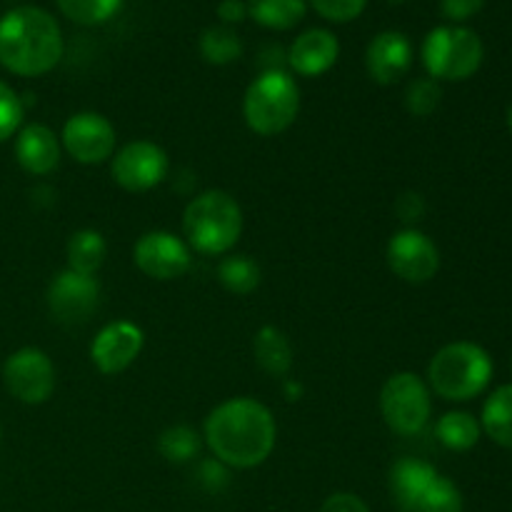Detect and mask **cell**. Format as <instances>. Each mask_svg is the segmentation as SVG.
<instances>
[{
    "instance_id": "7",
    "label": "cell",
    "mask_w": 512,
    "mask_h": 512,
    "mask_svg": "<svg viewBox=\"0 0 512 512\" xmlns=\"http://www.w3.org/2000/svg\"><path fill=\"white\" fill-rule=\"evenodd\" d=\"M380 413L393 433L418 435L433 413L430 388L415 373L390 375L380 390Z\"/></svg>"
},
{
    "instance_id": "30",
    "label": "cell",
    "mask_w": 512,
    "mask_h": 512,
    "mask_svg": "<svg viewBox=\"0 0 512 512\" xmlns=\"http://www.w3.org/2000/svg\"><path fill=\"white\" fill-rule=\"evenodd\" d=\"M20 123H23V100L8 83L0 80V143L13 138Z\"/></svg>"
},
{
    "instance_id": "11",
    "label": "cell",
    "mask_w": 512,
    "mask_h": 512,
    "mask_svg": "<svg viewBox=\"0 0 512 512\" xmlns=\"http://www.w3.org/2000/svg\"><path fill=\"white\" fill-rule=\"evenodd\" d=\"M388 265L405 283H428L440 270V250L425 233L405 228L390 238Z\"/></svg>"
},
{
    "instance_id": "6",
    "label": "cell",
    "mask_w": 512,
    "mask_h": 512,
    "mask_svg": "<svg viewBox=\"0 0 512 512\" xmlns=\"http://www.w3.org/2000/svg\"><path fill=\"white\" fill-rule=\"evenodd\" d=\"M485 58V45L475 30L463 25H440L428 33L423 43V65L433 80L473 78Z\"/></svg>"
},
{
    "instance_id": "33",
    "label": "cell",
    "mask_w": 512,
    "mask_h": 512,
    "mask_svg": "<svg viewBox=\"0 0 512 512\" xmlns=\"http://www.w3.org/2000/svg\"><path fill=\"white\" fill-rule=\"evenodd\" d=\"M320 512H370L363 498L353 493H335L323 503Z\"/></svg>"
},
{
    "instance_id": "32",
    "label": "cell",
    "mask_w": 512,
    "mask_h": 512,
    "mask_svg": "<svg viewBox=\"0 0 512 512\" xmlns=\"http://www.w3.org/2000/svg\"><path fill=\"white\" fill-rule=\"evenodd\" d=\"M485 0H440V10L453 23H465L483 10Z\"/></svg>"
},
{
    "instance_id": "29",
    "label": "cell",
    "mask_w": 512,
    "mask_h": 512,
    "mask_svg": "<svg viewBox=\"0 0 512 512\" xmlns=\"http://www.w3.org/2000/svg\"><path fill=\"white\" fill-rule=\"evenodd\" d=\"M440 98H443L440 83L430 78V75L428 78H415L413 83L408 85V90H405V105H408L410 113L418 115V118L433 115L435 110H438Z\"/></svg>"
},
{
    "instance_id": "12",
    "label": "cell",
    "mask_w": 512,
    "mask_h": 512,
    "mask_svg": "<svg viewBox=\"0 0 512 512\" xmlns=\"http://www.w3.org/2000/svg\"><path fill=\"white\" fill-rule=\"evenodd\" d=\"M98 303L100 283L95 280V275L75 273L68 268L55 275L48 288L50 313L63 325L85 323L95 313Z\"/></svg>"
},
{
    "instance_id": "22",
    "label": "cell",
    "mask_w": 512,
    "mask_h": 512,
    "mask_svg": "<svg viewBox=\"0 0 512 512\" xmlns=\"http://www.w3.org/2000/svg\"><path fill=\"white\" fill-rule=\"evenodd\" d=\"M248 15L270 30L295 28L305 18L308 0H245Z\"/></svg>"
},
{
    "instance_id": "5",
    "label": "cell",
    "mask_w": 512,
    "mask_h": 512,
    "mask_svg": "<svg viewBox=\"0 0 512 512\" xmlns=\"http://www.w3.org/2000/svg\"><path fill=\"white\" fill-rule=\"evenodd\" d=\"M300 110V88L288 73L270 68L248 85L243 98L245 123L253 133L278 135L295 123Z\"/></svg>"
},
{
    "instance_id": "16",
    "label": "cell",
    "mask_w": 512,
    "mask_h": 512,
    "mask_svg": "<svg viewBox=\"0 0 512 512\" xmlns=\"http://www.w3.org/2000/svg\"><path fill=\"white\" fill-rule=\"evenodd\" d=\"M340 55V43L335 33L325 28H310L295 38L290 45L288 63L290 68L305 78H318V75L328 73L335 65Z\"/></svg>"
},
{
    "instance_id": "1",
    "label": "cell",
    "mask_w": 512,
    "mask_h": 512,
    "mask_svg": "<svg viewBox=\"0 0 512 512\" xmlns=\"http://www.w3.org/2000/svg\"><path fill=\"white\" fill-rule=\"evenodd\" d=\"M278 438L273 413L255 398L220 403L205 420V443L215 460L235 470H250L270 458Z\"/></svg>"
},
{
    "instance_id": "21",
    "label": "cell",
    "mask_w": 512,
    "mask_h": 512,
    "mask_svg": "<svg viewBox=\"0 0 512 512\" xmlns=\"http://www.w3.org/2000/svg\"><path fill=\"white\" fill-rule=\"evenodd\" d=\"M435 435L453 453H468L480 443L483 428H480V420L475 415L465 413V410H453L438 420Z\"/></svg>"
},
{
    "instance_id": "10",
    "label": "cell",
    "mask_w": 512,
    "mask_h": 512,
    "mask_svg": "<svg viewBox=\"0 0 512 512\" xmlns=\"http://www.w3.org/2000/svg\"><path fill=\"white\" fill-rule=\"evenodd\" d=\"M63 148L83 165H100L115 153V128L100 113H75L63 125Z\"/></svg>"
},
{
    "instance_id": "34",
    "label": "cell",
    "mask_w": 512,
    "mask_h": 512,
    "mask_svg": "<svg viewBox=\"0 0 512 512\" xmlns=\"http://www.w3.org/2000/svg\"><path fill=\"white\" fill-rule=\"evenodd\" d=\"M395 213L400 215L403 223H418L425 213V200L418 193H405L400 195L398 203H395Z\"/></svg>"
},
{
    "instance_id": "26",
    "label": "cell",
    "mask_w": 512,
    "mask_h": 512,
    "mask_svg": "<svg viewBox=\"0 0 512 512\" xmlns=\"http://www.w3.org/2000/svg\"><path fill=\"white\" fill-rule=\"evenodd\" d=\"M200 435L188 425H173V428L163 430L158 438V453L163 455L168 463H190L195 455L200 453Z\"/></svg>"
},
{
    "instance_id": "19",
    "label": "cell",
    "mask_w": 512,
    "mask_h": 512,
    "mask_svg": "<svg viewBox=\"0 0 512 512\" xmlns=\"http://www.w3.org/2000/svg\"><path fill=\"white\" fill-rule=\"evenodd\" d=\"M253 353L260 368L268 375H273V378H285L290 373V368H293V348H290V340L275 325H263L255 333Z\"/></svg>"
},
{
    "instance_id": "25",
    "label": "cell",
    "mask_w": 512,
    "mask_h": 512,
    "mask_svg": "<svg viewBox=\"0 0 512 512\" xmlns=\"http://www.w3.org/2000/svg\"><path fill=\"white\" fill-rule=\"evenodd\" d=\"M200 53L208 63L228 65L243 55V40L228 25H213L200 35Z\"/></svg>"
},
{
    "instance_id": "15",
    "label": "cell",
    "mask_w": 512,
    "mask_h": 512,
    "mask_svg": "<svg viewBox=\"0 0 512 512\" xmlns=\"http://www.w3.org/2000/svg\"><path fill=\"white\" fill-rule=\"evenodd\" d=\"M413 65V45H410L408 35L398 33V30H383L375 35L365 50V68H368L370 78L380 85H393Z\"/></svg>"
},
{
    "instance_id": "17",
    "label": "cell",
    "mask_w": 512,
    "mask_h": 512,
    "mask_svg": "<svg viewBox=\"0 0 512 512\" xmlns=\"http://www.w3.org/2000/svg\"><path fill=\"white\" fill-rule=\"evenodd\" d=\"M15 160L30 175H50L60 163V143L53 130L43 123L20 128L15 138Z\"/></svg>"
},
{
    "instance_id": "31",
    "label": "cell",
    "mask_w": 512,
    "mask_h": 512,
    "mask_svg": "<svg viewBox=\"0 0 512 512\" xmlns=\"http://www.w3.org/2000/svg\"><path fill=\"white\" fill-rule=\"evenodd\" d=\"M310 5L330 23H350L363 13L368 0H310Z\"/></svg>"
},
{
    "instance_id": "27",
    "label": "cell",
    "mask_w": 512,
    "mask_h": 512,
    "mask_svg": "<svg viewBox=\"0 0 512 512\" xmlns=\"http://www.w3.org/2000/svg\"><path fill=\"white\" fill-rule=\"evenodd\" d=\"M65 18L78 25H98L118 13L123 0H55Z\"/></svg>"
},
{
    "instance_id": "3",
    "label": "cell",
    "mask_w": 512,
    "mask_h": 512,
    "mask_svg": "<svg viewBox=\"0 0 512 512\" xmlns=\"http://www.w3.org/2000/svg\"><path fill=\"white\" fill-rule=\"evenodd\" d=\"M493 358L485 348L458 340L435 353L428 365V383L450 403H468L485 393L493 380Z\"/></svg>"
},
{
    "instance_id": "37",
    "label": "cell",
    "mask_w": 512,
    "mask_h": 512,
    "mask_svg": "<svg viewBox=\"0 0 512 512\" xmlns=\"http://www.w3.org/2000/svg\"><path fill=\"white\" fill-rule=\"evenodd\" d=\"M390 3H405V0H390Z\"/></svg>"
},
{
    "instance_id": "35",
    "label": "cell",
    "mask_w": 512,
    "mask_h": 512,
    "mask_svg": "<svg viewBox=\"0 0 512 512\" xmlns=\"http://www.w3.org/2000/svg\"><path fill=\"white\" fill-rule=\"evenodd\" d=\"M218 18L225 25L240 23V20L248 18V5H245V0H220Z\"/></svg>"
},
{
    "instance_id": "18",
    "label": "cell",
    "mask_w": 512,
    "mask_h": 512,
    "mask_svg": "<svg viewBox=\"0 0 512 512\" xmlns=\"http://www.w3.org/2000/svg\"><path fill=\"white\" fill-rule=\"evenodd\" d=\"M438 475V470L430 463H425V460L400 458L398 463H393L388 475L390 498H393L400 512H415L423 493Z\"/></svg>"
},
{
    "instance_id": "14",
    "label": "cell",
    "mask_w": 512,
    "mask_h": 512,
    "mask_svg": "<svg viewBox=\"0 0 512 512\" xmlns=\"http://www.w3.org/2000/svg\"><path fill=\"white\" fill-rule=\"evenodd\" d=\"M145 343L143 330L130 320H113L95 335L90 345V360L105 375L123 373L135 363Z\"/></svg>"
},
{
    "instance_id": "24",
    "label": "cell",
    "mask_w": 512,
    "mask_h": 512,
    "mask_svg": "<svg viewBox=\"0 0 512 512\" xmlns=\"http://www.w3.org/2000/svg\"><path fill=\"white\" fill-rule=\"evenodd\" d=\"M218 280L235 295H250L260 285V265L250 255H228L218 265Z\"/></svg>"
},
{
    "instance_id": "23",
    "label": "cell",
    "mask_w": 512,
    "mask_h": 512,
    "mask_svg": "<svg viewBox=\"0 0 512 512\" xmlns=\"http://www.w3.org/2000/svg\"><path fill=\"white\" fill-rule=\"evenodd\" d=\"M108 245L98 230H78L68 240V268L75 273L95 275L105 263Z\"/></svg>"
},
{
    "instance_id": "20",
    "label": "cell",
    "mask_w": 512,
    "mask_h": 512,
    "mask_svg": "<svg viewBox=\"0 0 512 512\" xmlns=\"http://www.w3.org/2000/svg\"><path fill=\"white\" fill-rule=\"evenodd\" d=\"M480 428L500 448L512 450V383L500 385L483 405Z\"/></svg>"
},
{
    "instance_id": "36",
    "label": "cell",
    "mask_w": 512,
    "mask_h": 512,
    "mask_svg": "<svg viewBox=\"0 0 512 512\" xmlns=\"http://www.w3.org/2000/svg\"><path fill=\"white\" fill-rule=\"evenodd\" d=\"M508 128H510V133H512V105H510V110H508Z\"/></svg>"
},
{
    "instance_id": "2",
    "label": "cell",
    "mask_w": 512,
    "mask_h": 512,
    "mask_svg": "<svg viewBox=\"0 0 512 512\" xmlns=\"http://www.w3.org/2000/svg\"><path fill=\"white\" fill-rule=\"evenodd\" d=\"M63 58V33L48 10L20 5L0 18V65L13 75L50 73Z\"/></svg>"
},
{
    "instance_id": "4",
    "label": "cell",
    "mask_w": 512,
    "mask_h": 512,
    "mask_svg": "<svg viewBox=\"0 0 512 512\" xmlns=\"http://www.w3.org/2000/svg\"><path fill=\"white\" fill-rule=\"evenodd\" d=\"M183 230L190 248L203 255H225L243 233V210L225 190H205L188 203Z\"/></svg>"
},
{
    "instance_id": "9",
    "label": "cell",
    "mask_w": 512,
    "mask_h": 512,
    "mask_svg": "<svg viewBox=\"0 0 512 512\" xmlns=\"http://www.w3.org/2000/svg\"><path fill=\"white\" fill-rule=\"evenodd\" d=\"M3 383L15 400L25 405H40L53 395V360L38 348H20L5 360Z\"/></svg>"
},
{
    "instance_id": "13",
    "label": "cell",
    "mask_w": 512,
    "mask_h": 512,
    "mask_svg": "<svg viewBox=\"0 0 512 512\" xmlns=\"http://www.w3.org/2000/svg\"><path fill=\"white\" fill-rule=\"evenodd\" d=\"M133 260L140 273L153 280H175L188 273L190 248L185 240L168 230H150L140 235L133 248Z\"/></svg>"
},
{
    "instance_id": "8",
    "label": "cell",
    "mask_w": 512,
    "mask_h": 512,
    "mask_svg": "<svg viewBox=\"0 0 512 512\" xmlns=\"http://www.w3.org/2000/svg\"><path fill=\"white\" fill-rule=\"evenodd\" d=\"M170 160L160 145L150 140H133L115 153L110 173L113 180L128 193H145L168 178Z\"/></svg>"
},
{
    "instance_id": "38",
    "label": "cell",
    "mask_w": 512,
    "mask_h": 512,
    "mask_svg": "<svg viewBox=\"0 0 512 512\" xmlns=\"http://www.w3.org/2000/svg\"><path fill=\"white\" fill-rule=\"evenodd\" d=\"M0 435H3V430H0Z\"/></svg>"
},
{
    "instance_id": "28",
    "label": "cell",
    "mask_w": 512,
    "mask_h": 512,
    "mask_svg": "<svg viewBox=\"0 0 512 512\" xmlns=\"http://www.w3.org/2000/svg\"><path fill=\"white\" fill-rule=\"evenodd\" d=\"M463 508V493H460L458 485L450 478L438 475L423 493L415 512H463Z\"/></svg>"
}]
</instances>
